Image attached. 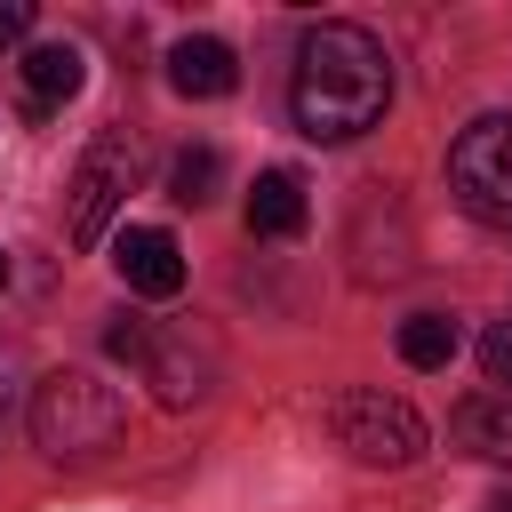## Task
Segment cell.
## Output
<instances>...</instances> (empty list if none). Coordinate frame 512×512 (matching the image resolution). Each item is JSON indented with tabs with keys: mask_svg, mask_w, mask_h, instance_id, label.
Segmentation results:
<instances>
[{
	"mask_svg": "<svg viewBox=\"0 0 512 512\" xmlns=\"http://www.w3.org/2000/svg\"><path fill=\"white\" fill-rule=\"evenodd\" d=\"M104 352L136 368V360H144V320H112V328H104Z\"/></svg>",
	"mask_w": 512,
	"mask_h": 512,
	"instance_id": "9a60e30c",
	"label": "cell"
},
{
	"mask_svg": "<svg viewBox=\"0 0 512 512\" xmlns=\"http://www.w3.org/2000/svg\"><path fill=\"white\" fill-rule=\"evenodd\" d=\"M168 88H176V96H192V104L232 96V88H240V56H232L224 40H208V32H192V40H176V48H168Z\"/></svg>",
	"mask_w": 512,
	"mask_h": 512,
	"instance_id": "ba28073f",
	"label": "cell"
},
{
	"mask_svg": "<svg viewBox=\"0 0 512 512\" xmlns=\"http://www.w3.org/2000/svg\"><path fill=\"white\" fill-rule=\"evenodd\" d=\"M32 32V0H0V48H16Z\"/></svg>",
	"mask_w": 512,
	"mask_h": 512,
	"instance_id": "2e32d148",
	"label": "cell"
},
{
	"mask_svg": "<svg viewBox=\"0 0 512 512\" xmlns=\"http://www.w3.org/2000/svg\"><path fill=\"white\" fill-rule=\"evenodd\" d=\"M328 432H336V448H352L360 464H416V456H424V416H416L400 392H384V384L336 392V400H328Z\"/></svg>",
	"mask_w": 512,
	"mask_h": 512,
	"instance_id": "3957f363",
	"label": "cell"
},
{
	"mask_svg": "<svg viewBox=\"0 0 512 512\" xmlns=\"http://www.w3.org/2000/svg\"><path fill=\"white\" fill-rule=\"evenodd\" d=\"M304 184H296V168H264L256 176V192H248V232H264V240H296L304 232Z\"/></svg>",
	"mask_w": 512,
	"mask_h": 512,
	"instance_id": "30bf717a",
	"label": "cell"
},
{
	"mask_svg": "<svg viewBox=\"0 0 512 512\" xmlns=\"http://www.w3.org/2000/svg\"><path fill=\"white\" fill-rule=\"evenodd\" d=\"M448 440H456L464 456L512 464V400H504V392H472V400H456V416H448Z\"/></svg>",
	"mask_w": 512,
	"mask_h": 512,
	"instance_id": "9c48e42d",
	"label": "cell"
},
{
	"mask_svg": "<svg viewBox=\"0 0 512 512\" xmlns=\"http://www.w3.org/2000/svg\"><path fill=\"white\" fill-rule=\"evenodd\" d=\"M392 104V56L368 24H312L288 72V112L312 144H352Z\"/></svg>",
	"mask_w": 512,
	"mask_h": 512,
	"instance_id": "6da1fadb",
	"label": "cell"
},
{
	"mask_svg": "<svg viewBox=\"0 0 512 512\" xmlns=\"http://www.w3.org/2000/svg\"><path fill=\"white\" fill-rule=\"evenodd\" d=\"M0 288H8V256H0Z\"/></svg>",
	"mask_w": 512,
	"mask_h": 512,
	"instance_id": "ac0fdd59",
	"label": "cell"
},
{
	"mask_svg": "<svg viewBox=\"0 0 512 512\" xmlns=\"http://www.w3.org/2000/svg\"><path fill=\"white\" fill-rule=\"evenodd\" d=\"M480 512H512V496H488V504H480Z\"/></svg>",
	"mask_w": 512,
	"mask_h": 512,
	"instance_id": "e0dca14e",
	"label": "cell"
},
{
	"mask_svg": "<svg viewBox=\"0 0 512 512\" xmlns=\"http://www.w3.org/2000/svg\"><path fill=\"white\" fill-rule=\"evenodd\" d=\"M32 440L56 456V464H88V456H104L112 440H120V424H128V408H120V392L96 376V368H48L40 384H32Z\"/></svg>",
	"mask_w": 512,
	"mask_h": 512,
	"instance_id": "7a4b0ae2",
	"label": "cell"
},
{
	"mask_svg": "<svg viewBox=\"0 0 512 512\" xmlns=\"http://www.w3.org/2000/svg\"><path fill=\"white\" fill-rule=\"evenodd\" d=\"M456 344H464V336H456L448 312H408V320H400V360H408V368H448Z\"/></svg>",
	"mask_w": 512,
	"mask_h": 512,
	"instance_id": "4fadbf2b",
	"label": "cell"
},
{
	"mask_svg": "<svg viewBox=\"0 0 512 512\" xmlns=\"http://www.w3.org/2000/svg\"><path fill=\"white\" fill-rule=\"evenodd\" d=\"M480 376H488V384H504V400H512V320L480 328Z\"/></svg>",
	"mask_w": 512,
	"mask_h": 512,
	"instance_id": "5bb4252c",
	"label": "cell"
},
{
	"mask_svg": "<svg viewBox=\"0 0 512 512\" xmlns=\"http://www.w3.org/2000/svg\"><path fill=\"white\" fill-rule=\"evenodd\" d=\"M80 80H88V56H80L72 40H32V48H24V88H32V104L80 96Z\"/></svg>",
	"mask_w": 512,
	"mask_h": 512,
	"instance_id": "8fae6325",
	"label": "cell"
},
{
	"mask_svg": "<svg viewBox=\"0 0 512 512\" xmlns=\"http://www.w3.org/2000/svg\"><path fill=\"white\" fill-rule=\"evenodd\" d=\"M112 264H120V280H128L136 296H176V288H184V248H176V232H160V224H128V232L112 240Z\"/></svg>",
	"mask_w": 512,
	"mask_h": 512,
	"instance_id": "52a82bcc",
	"label": "cell"
},
{
	"mask_svg": "<svg viewBox=\"0 0 512 512\" xmlns=\"http://www.w3.org/2000/svg\"><path fill=\"white\" fill-rule=\"evenodd\" d=\"M216 184H224V152H216V144H184V152L168 160V200L208 208V200H216Z\"/></svg>",
	"mask_w": 512,
	"mask_h": 512,
	"instance_id": "7c38bea8",
	"label": "cell"
},
{
	"mask_svg": "<svg viewBox=\"0 0 512 512\" xmlns=\"http://www.w3.org/2000/svg\"><path fill=\"white\" fill-rule=\"evenodd\" d=\"M144 384H152V400L160 408H192V400H208V384H216V344L192 328V320H176V328H152L144 320Z\"/></svg>",
	"mask_w": 512,
	"mask_h": 512,
	"instance_id": "5b68a950",
	"label": "cell"
},
{
	"mask_svg": "<svg viewBox=\"0 0 512 512\" xmlns=\"http://www.w3.org/2000/svg\"><path fill=\"white\" fill-rule=\"evenodd\" d=\"M448 192L480 224H512V112H480L448 144Z\"/></svg>",
	"mask_w": 512,
	"mask_h": 512,
	"instance_id": "277c9868",
	"label": "cell"
},
{
	"mask_svg": "<svg viewBox=\"0 0 512 512\" xmlns=\"http://www.w3.org/2000/svg\"><path fill=\"white\" fill-rule=\"evenodd\" d=\"M128 168H136V152H128L120 136H96V144L80 152L72 200H64V232H72L80 248L104 240V224H112V208H120V192H128Z\"/></svg>",
	"mask_w": 512,
	"mask_h": 512,
	"instance_id": "8992f818",
	"label": "cell"
}]
</instances>
